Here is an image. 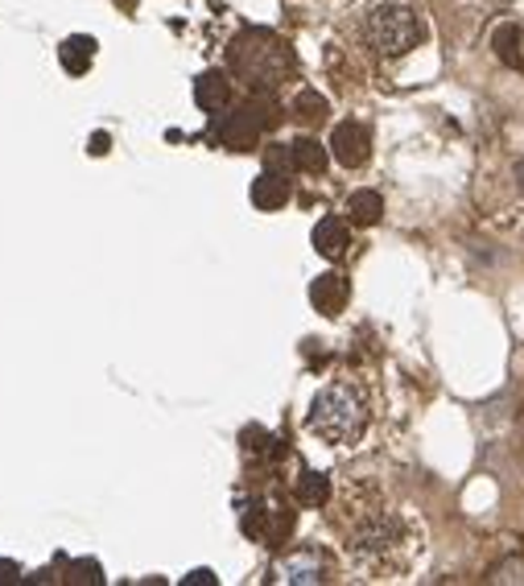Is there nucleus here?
Here are the masks:
<instances>
[{
	"label": "nucleus",
	"mask_w": 524,
	"mask_h": 586,
	"mask_svg": "<svg viewBox=\"0 0 524 586\" xmlns=\"http://www.w3.org/2000/svg\"><path fill=\"white\" fill-rule=\"evenodd\" d=\"M244 450L265 455V450H273V438H265V430H244Z\"/></svg>",
	"instance_id": "412c9836"
},
{
	"label": "nucleus",
	"mask_w": 524,
	"mask_h": 586,
	"mask_svg": "<svg viewBox=\"0 0 524 586\" xmlns=\"http://www.w3.org/2000/svg\"><path fill=\"white\" fill-rule=\"evenodd\" d=\"M290 112H294L302 125H322V120H327V100H322L318 91H297Z\"/></svg>",
	"instance_id": "a211bd4d"
},
{
	"label": "nucleus",
	"mask_w": 524,
	"mask_h": 586,
	"mask_svg": "<svg viewBox=\"0 0 524 586\" xmlns=\"http://www.w3.org/2000/svg\"><path fill=\"white\" fill-rule=\"evenodd\" d=\"M290 203V178L281 169H265L256 182H252V207L256 211H277Z\"/></svg>",
	"instance_id": "9d476101"
},
{
	"label": "nucleus",
	"mask_w": 524,
	"mask_h": 586,
	"mask_svg": "<svg viewBox=\"0 0 524 586\" xmlns=\"http://www.w3.org/2000/svg\"><path fill=\"white\" fill-rule=\"evenodd\" d=\"M294 528V512L281 508V504H248L244 508V533L252 542L265 545H281Z\"/></svg>",
	"instance_id": "0eeeda50"
},
{
	"label": "nucleus",
	"mask_w": 524,
	"mask_h": 586,
	"mask_svg": "<svg viewBox=\"0 0 524 586\" xmlns=\"http://www.w3.org/2000/svg\"><path fill=\"white\" fill-rule=\"evenodd\" d=\"M71 586H84V583H91V586H100L104 578H100V565L95 562H75L71 565V578H66Z\"/></svg>",
	"instance_id": "aec40b11"
},
{
	"label": "nucleus",
	"mask_w": 524,
	"mask_h": 586,
	"mask_svg": "<svg viewBox=\"0 0 524 586\" xmlns=\"http://www.w3.org/2000/svg\"><path fill=\"white\" fill-rule=\"evenodd\" d=\"M487 583L524 586V558H521V553H512V558H503V562L491 565V574H487Z\"/></svg>",
	"instance_id": "6ab92c4d"
},
{
	"label": "nucleus",
	"mask_w": 524,
	"mask_h": 586,
	"mask_svg": "<svg viewBox=\"0 0 524 586\" xmlns=\"http://www.w3.org/2000/svg\"><path fill=\"white\" fill-rule=\"evenodd\" d=\"M228 66L256 95H265V91H277V87L285 84L294 75L297 63H294V50L281 42L277 34H269V29H244V34L231 38Z\"/></svg>",
	"instance_id": "f03ea898"
},
{
	"label": "nucleus",
	"mask_w": 524,
	"mask_h": 586,
	"mask_svg": "<svg viewBox=\"0 0 524 586\" xmlns=\"http://www.w3.org/2000/svg\"><path fill=\"white\" fill-rule=\"evenodd\" d=\"M91 59H95V42L84 38V34H75V38H66L59 46V63H63L66 75H84L87 66H91Z\"/></svg>",
	"instance_id": "4468645a"
},
{
	"label": "nucleus",
	"mask_w": 524,
	"mask_h": 586,
	"mask_svg": "<svg viewBox=\"0 0 524 586\" xmlns=\"http://www.w3.org/2000/svg\"><path fill=\"white\" fill-rule=\"evenodd\" d=\"M290 153H294V169H302V174H322L327 169V149L310 141V137H297Z\"/></svg>",
	"instance_id": "f3484780"
},
{
	"label": "nucleus",
	"mask_w": 524,
	"mask_h": 586,
	"mask_svg": "<svg viewBox=\"0 0 524 586\" xmlns=\"http://www.w3.org/2000/svg\"><path fill=\"white\" fill-rule=\"evenodd\" d=\"M331 578H335V562L318 545H302L273 565V583H331Z\"/></svg>",
	"instance_id": "39448f33"
},
{
	"label": "nucleus",
	"mask_w": 524,
	"mask_h": 586,
	"mask_svg": "<svg viewBox=\"0 0 524 586\" xmlns=\"http://www.w3.org/2000/svg\"><path fill=\"white\" fill-rule=\"evenodd\" d=\"M17 578H22V570H17V565H13V562H0V586H4V583H17Z\"/></svg>",
	"instance_id": "5701e85b"
},
{
	"label": "nucleus",
	"mask_w": 524,
	"mask_h": 586,
	"mask_svg": "<svg viewBox=\"0 0 524 586\" xmlns=\"http://www.w3.org/2000/svg\"><path fill=\"white\" fill-rule=\"evenodd\" d=\"M491 50H496V59L503 66H512V71H524V25H500L496 34H491Z\"/></svg>",
	"instance_id": "f8f14e48"
},
{
	"label": "nucleus",
	"mask_w": 524,
	"mask_h": 586,
	"mask_svg": "<svg viewBox=\"0 0 524 586\" xmlns=\"http://www.w3.org/2000/svg\"><path fill=\"white\" fill-rule=\"evenodd\" d=\"M418 549V528L397 508H372L347 533V558L368 578H393L400 570H409Z\"/></svg>",
	"instance_id": "f257e3e1"
},
{
	"label": "nucleus",
	"mask_w": 524,
	"mask_h": 586,
	"mask_svg": "<svg viewBox=\"0 0 524 586\" xmlns=\"http://www.w3.org/2000/svg\"><path fill=\"white\" fill-rule=\"evenodd\" d=\"M277 125V116H273V107L265 104V100H252L248 107H240V112H231L228 120L219 125V141L228 149H252L256 145V137H260V128H273Z\"/></svg>",
	"instance_id": "423d86ee"
},
{
	"label": "nucleus",
	"mask_w": 524,
	"mask_h": 586,
	"mask_svg": "<svg viewBox=\"0 0 524 586\" xmlns=\"http://www.w3.org/2000/svg\"><path fill=\"white\" fill-rule=\"evenodd\" d=\"M347 297H352V281H347L343 272H322L315 285H310V302H315L318 315H327V318L343 315Z\"/></svg>",
	"instance_id": "1a4fd4ad"
},
{
	"label": "nucleus",
	"mask_w": 524,
	"mask_h": 586,
	"mask_svg": "<svg viewBox=\"0 0 524 586\" xmlns=\"http://www.w3.org/2000/svg\"><path fill=\"white\" fill-rule=\"evenodd\" d=\"M347 244H352V231H347V224H343V219H335V215L318 219V228H315V249L322 252L327 260H338V256L347 252Z\"/></svg>",
	"instance_id": "9b49d317"
},
{
	"label": "nucleus",
	"mask_w": 524,
	"mask_h": 586,
	"mask_svg": "<svg viewBox=\"0 0 524 586\" xmlns=\"http://www.w3.org/2000/svg\"><path fill=\"white\" fill-rule=\"evenodd\" d=\"M421 22L418 13L409 9V4H397V0H384L376 4L368 17H363V38L368 46L376 50L380 59H400V54H409L413 46H421Z\"/></svg>",
	"instance_id": "20e7f679"
},
{
	"label": "nucleus",
	"mask_w": 524,
	"mask_h": 586,
	"mask_svg": "<svg viewBox=\"0 0 524 586\" xmlns=\"http://www.w3.org/2000/svg\"><path fill=\"white\" fill-rule=\"evenodd\" d=\"M294 500L302 508H322V504L331 500V480L318 475V471H302V480L294 487Z\"/></svg>",
	"instance_id": "dca6fc26"
},
{
	"label": "nucleus",
	"mask_w": 524,
	"mask_h": 586,
	"mask_svg": "<svg viewBox=\"0 0 524 586\" xmlns=\"http://www.w3.org/2000/svg\"><path fill=\"white\" fill-rule=\"evenodd\" d=\"M347 215H352V224H359V228H372V224L384 219V199H380L376 190H356L347 199Z\"/></svg>",
	"instance_id": "2eb2a0df"
},
{
	"label": "nucleus",
	"mask_w": 524,
	"mask_h": 586,
	"mask_svg": "<svg viewBox=\"0 0 524 586\" xmlns=\"http://www.w3.org/2000/svg\"><path fill=\"white\" fill-rule=\"evenodd\" d=\"M194 100L203 112H223L231 104V84L228 75H219V71H207V75H199V84H194Z\"/></svg>",
	"instance_id": "ddd939ff"
},
{
	"label": "nucleus",
	"mask_w": 524,
	"mask_h": 586,
	"mask_svg": "<svg viewBox=\"0 0 524 586\" xmlns=\"http://www.w3.org/2000/svg\"><path fill=\"white\" fill-rule=\"evenodd\" d=\"M368 418L372 409L356 380H331L310 405V430L331 446H356L368 430Z\"/></svg>",
	"instance_id": "7ed1b4c3"
},
{
	"label": "nucleus",
	"mask_w": 524,
	"mask_h": 586,
	"mask_svg": "<svg viewBox=\"0 0 524 586\" xmlns=\"http://www.w3.org/2000/svg\"><path fill=\"white\" fill-rule=\"evenodd\" d=\"M182 586H215V574L210 570H194V574L182 578Z\"/></svg>",
	"instance_id": "4be33fe9"
},
{
	"label": "nucleus",
	"mask_w": 524,
	"mask_h": 586,
	"mask_svg": "<svg viewBox=\"0 0 524 586\" xmlns=\"http://www.w3.org/2000/svg\"><path fill=\"white\" fill-rule=\"evenodd\" d=\"M516 182H521V190H524V162H516Z\"/></svg>",
	"instance_id": "b1692460"
},
{
	"label": "nucleus",
	"mask_w": 524,
	"mask_h": 586,
	"mask_svg": "<svg viewBox=\"0 0 524 586\" xmlns=\"http://www.w3.org/2000/svg\"><path fill=\"white\" fill-rule=\"evenodd\" d=\"M331 153H335L338 166H347V169L363 166L368 153H372V132H368V125H363V120H343V125H335V132H331Z\"/></svg>",
	"instance_id": "6e6552de"
}]
</instances>
